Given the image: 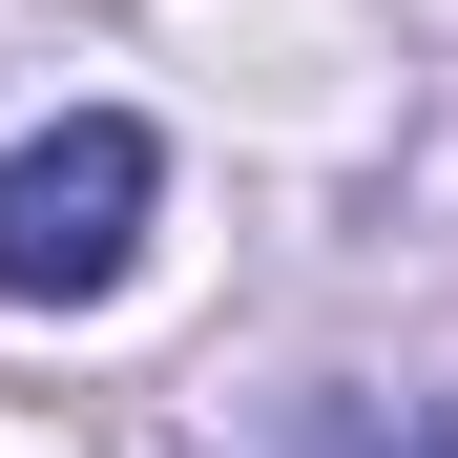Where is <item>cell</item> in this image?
Segmentation results:
<instances>
[{
	"instance_id": "obj_1",
	"label": "cell",
	"mask_w": 458,
	"mask_h": 458,
	"mask_svg": "<svg viewBox=\"0 0 458 458\" xmlns=\"http://www.w3.org/2000/svg\"><path fill=\"white\" fill-rule=\"evenodd\" d=\"M146 188H167V146H146L125 105H63L42 146H0V292H21V313H84V292H125Z\"/></svg>"
},
{
	"instance_id": "obj_2",
	"label": "cell",
	"mask_w": 458,
	"mask_h": 458,
	"mask_svg": "<svg viewBox=\"0 0 458 458\" xmlns=\"http://www.w3.org/2000/svg\"><path fill=\"white\" fill-rule=\"evenodd\" d=\"M271 458H458V396H396V417H375V396H313Z\"/></svg>"
}]
</instances>
